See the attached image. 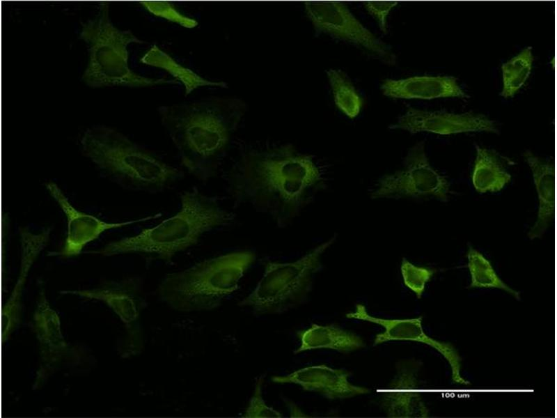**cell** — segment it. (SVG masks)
<instances>
[{"mask_svg": "<svg viewBox=\"0 0 557 418\" xmlns=\"http://www.w3.org/2000/svg\"><path fill=\"white\" fill-rule=\"evenodd\" d=\"M256 254L242 249L204 259L167 274L158 287L159 297L180 312L209 311L219 307L237 291Z\"/></svg>", "mask_w": 557, "mask_h": 418, "instance_id": "obj_5", "label": "cell"}, {"mask_svg": "<svg viewBox=\"0 0 557 418\" xmlns=\"http://www.w3.org/2000/svg\"><path fill=\"white\" fill-rule=\"evenodd\" d=\"M52 228L44 229L41 232L35 233L26 227L19 229L21 244V263L19 274L17 279L26 280L28 273L38 255L47 245Z\"/></svg>", "mask_w": 557, "mask_h": 418, "instance_id": "obj_24", "label": "cell"}, {"mask_svg": "<svg viewBox=\"0 0 557 418\" xmlns=\"http://www.w3.org/2000/svg\"><path fill=\"white\" fill-rule=\"evenodd\" d=\"M247 110L241 98L210 97L158 108L181 166L207 183L214 178Z\"/></svg>", "mask_w": 557, "mask_h": 418, "instance_id": "obj_2", "label": "cell"}, {"mask_svg": "<svg viewBox=\"0 0 557 418\" xmlns=\"http://www.w3.org/2000/svg\"><path fill=\"white\" fill-rule=\"evenodd\" d=\"M80 146L84 155L102 173L134 190L162 192L185 177L182 170L109 127H88Z\"/></svg>", "mask_w": 557, "mask_h": 418, "instance_id": "obj_4", "label": "cell"}, {"mask_svg": "<svg viewBox=\"0 0 557 418\" xmlns=\"http://www.w3.org/2000/svg\"><path fill=\"white\" fill-rule=\"evenodd\" d=\"M234 208L249 207L285 228L327 189L326 170L292 144L248 148L224 174Z\"/></svg>", "mask_w": 557, "mask_h": 418, "instance_id": "obj_1", "label": "cell"}, {"mask_svg": "<svg viewBox=\"0 0 557 418\" xmlns=\"http://www.w3.org/2000/svg\"><path fill=\"white\" fill-rule=\"evenodd\" d=\"M336 106L350 118L356 117L362 108L363 100L343 71L327 70Z\"/></svg>", "mask_w": 557, "mask_h": 418, "instance_id": "obj_22", "label": "cell"}, {"mask_svg": "<svg viewBox=\"0 0 557 418\" xmlns=\"http://www.w3.org/2000/svg\"><path fill=\"white\" fill-rule=\"evenodd\" d=\"M450 193L448 180L430 165L425 144L420 141L408 151L402 169L384 174L377 179L370 196L371 199L433 196L446 202Z\"/></svg>", "mask_w": 557, "mask_h": 418, "instance_id": "obj_8", "label": "cell"}, {"mask_svg": "<svg viewBox=\"0 0 557 418\" xmlns=\"http://www.w3.org/2000/svg\"><path fill=\"white\" fill-rule=\"evenodd\" d=\"M382 93L393 98L431 100L439 98H469L451 76H414L401 79H386L380 86Z\"/></svg>", "mask_w": 557, "mask_h": 418, "instance_id": "obj_16", "label": "cell"}, {"mask_svg": "<svg viewBox=\"0 0 557 418\" xmlns=\"http://www.w3.org/2000/svg\"><path fill=\"white\" fill-rule=\"evenodd\" d=\"M60 293L102 302L124 325L126 334L122 356L129 357L141 353L143 347L141 317L147 303L142 296L139 278L107 281L94 288L62 290Z\"/></svg>", "mask_w": 557, "mask_h": 418, "instance_id": "obj_9", "label": "cell"}, {"mask_svg": "<svg viewBox=\"0 0 557 418\" xmlns=\"http://www.w3.org/2000/svg\"><path fill=\"white\" fill-rule=\"evenodd\" d=\"M24 281L17 279L10 295L3 304L1 312V339L6 343L18 328L22 318V295Z\"/></svg>", "mask_w": 557, "mask_h": 418, "instance_id": "obj_25", "label": "cell"}, {"mask_svg": "<svg viewBox=\"0 0 557 418\" xmlns=\"http://www.w3.org/2000/svg\"><path fill=\"white\" fill-rule=\"evenodd\" d=\"M235 220L236 214L225 208L217 196L193 187L181 193L179 208L172 216L134 235L85 253L104 256L136 254L148 261L169 264L178 255L198 244L207 233L230 226Z\"/></svg>", "mask_w": 557, "mask_h": 418, "instance_id": "obj_3", "label": "cell"}, {"mask_svg": "<svg viewBox=\"0 0 557 418\" xmlns=\"http://www.w3.org/2000/svg\"><path fill=\"white\" fill-rule=\"evenodd\" d=\"M398 4L397 1H366L364 6L367 11L377 20L381 31L386 32V17L390 11Z\"/></svg>", "mask_w": 557, "mask_h": 418, "instance_id": "obj_29", "label": "cell"}, {"mask_svg": "<svg viewBox=\"0 0 557 418\" xmlns=\"http://www.w3.org/2000/svg\"><path fill=\"white\" fill-rule=\"evenodd\" d=\"M109 6L107 1L100 2L95 15L81 24L79 38L86 44L88 52L87 65L81 78L84 84L95 88L180 84L175 79L142 76L130 68L128 46L145 42L130 30L116 26L110 18Z\"/></svg>", "mask_w": 557, "mask_h": 418, "instance_id": "obj_6", "label": "cell"}, {"mask_svg": "<svg viewBox=\"0 0 557 418\" xmlns=\"http://www.w3.org/2000/svg\"><path fill=\"white\" fill-rule=\"evenodd\" d=\"M297 335L301 341V346L294 351L295 354L320 348L347 353L366 346L359 335L334 324L320 325L313 323L311 327L297 332Z\"/></svg>", "mask_w": 557, "mask_h": 418, "instance_id": "obj_18", "label": "cell"}, {"mask_svg": "<svg viewBox=\"0 0 557 418\" xmlns=\"http://www.w3.org/2000/svg\"><path fill=\"white\" fill-rule=\"evenodd\" d=\"M140 61L146 65L162 68L172 75L175 79L185 86V95L202 86L228 88L225 82L207 79L184 67L155 45L141 57Z\"/></svg>", "mask_w": 557, "mask_h": 418, "instance_id": "obj_20", "label": "cell"}, {"mask_svg": "<svg viewBox=\"0 0 557 418\" xmlns=\"http://www.w3.org/2000/svg\"><path fill=\"white\" fill-rule=\"evenodd\" d=\"M391 130H404L411 134L428 132L448 135L468 132L498 133L495 123L481 114L427 111L409 107Z\"/></svg>", "mask_w": 557, "mask_h": 418, "instance_id": "obj_13", "label": "cell"}, {"mask_svg": "<svg viewBox=\"0 0 557 418\" xmlns=\"http://www.w3.org/2000/svg\"><path fill=\"white\" fill-rule=\"evenodd\" d=\"M418 364L399 362L397 374L382 393L379 404L389 417H428L429 410L418 392Z\"/></svg>", "mask_w": 557, "mask_h": 418, "instance_id": "obj_15", "label": "cell"}, {"mask_svg": "<svg viewBox=\"0 0 557 418\" xmlns=\"http://www.w3.org/2000/svg\"><path fill=\"white\" fill-rule=\"evenodd\" d=\"M140 4L151 14L183 27L192 29L198 25L195 19L180 13L171 2L145 1H141Z\"/></svg>", "mask_w": 557, "mask_h": 418, "instance_id": "obj_27", "label": "cell"}, {"mask_svg": "<svg viewBox=\"0 0 557 418\" xmlns=\"http://www.w3.org/2000/svg\"><path fill=\"white\" fill-rule=\"evenodd\" d=\"M352 373L343 369H332L325 364L298 369L285 376H274V383L299 385L304 391L317 392L329 400L344 399L370 393V389L348 381Z\"/></svg>", "mask_w": 557, "mask_h": 418, "instance_id": "obj_14", "label": "cell"}, {"mask_svg": "<svg viewBox=\"0 0 557 418\" xmlns=\"http://www.w3.org/2000/svg\"><path fill=\"white\" fill-rule=\"evenodd\" d=\"M492 150L476 146V157L471 175L475 189L481 194L496 192L511 180V175L506 169V161Z\"/></svg>", "mask_w": 557, "mask_h": 418, "instance_id": "obj_19", "label": "cell"}, {"mask_svg": "<svg viewBox=\"0 0 557 418\" xmlns=\"http://www.w3.org/2000/svg\"><path fill=\"white\" fill-rule=\"evenodd\" d=\"M336 239L335 234L295 261H265L262 277L237 305L260 316L281 314L302 303L311 291L315 274L323 268L322 256Z\"/></svg>", "mask_w": 557, "mask_h": 418, "instance_id": "obj_7", "label": "cell"}, {"mask_svg": "<svg viewBox=\"0 0 557 418\" xmlns=\"http://www.w3.org/2000/svg\"><path fill=\"white\" fill-rule=\"evenodd\" d=\"M400 271L404 284L416 294L418 299L422 297L426 284L435 273L434 270L416 265L405 258L402 260Z\"/></svg>", "mask_w": 557, "mask_h": 418, "instance_id": "obj_26", "label": "cell"}, {"mask_svg": "<svg viewBox=\"0 0 557 418\" xmlns=\"http://www.w3.org/2000/svg\"><path fill=\"white\" fill-rule=\"evenodd\" d=\"M263 378H259L255 385L253 394L251 395L242 417L245 418H262V417H283V415L265 403L262 397Z\"/></svg>", "mask_w": 557, "mask_h": 418, "instance_id": "obj_28", "label": "cell"}, {"mask_svg": "<svg viewBox=\"0 0 557 418\" xmlns=\"http://www.w3.org/2000/svg\"><path fill=\"white\" fill-rule=\"evenodd\" d=\"M43 284L32 317L33 332L39 347L40 365L33 389L40 387L48 378L63 365L78 364L84 357V350L69 343L63 335L61 318L49 303Z\"/></svg>", "mask_w": 557, "mask_h": 418, "instance_id": "obj_10", "label": "cell"}, {"mask_svg": "<svg viewBox=\"0 0 557 418\" xmlns=\"http://www.w3.org/2000/svg\"><path fill=\"white\" fill-rule=\"evenodd\" d=\"M533 61L532 49L528 47L501 65L503 89L501 96L512 97L528 78Z\"/></svg>", "mask_w": 557, "mask_h": 418, "instance_id": "obj_23", "label": "cell"}, {"mask_svg": "<svg viewBox=\"0 0 557 418\" xmlns=\"http://www.w3.org/2000/svg\"><path fill=\"white\" fill-rule=\"evenodd\" d=\"M466 256L471 275L469 288H499L520 300V293L510 288L499 277L491 262L482 253L469 247Z\"/></svg>", "mask_w": 557, "mask_h": 418, "instance_id": "obj_21", "label": "cell"}, {"mask_svg": "<svg viewBox=\"0 0 557 418\" xmlns=\"http://www.w3.org/2000/svg\"><path fill=\"white\" fill-rule=\"evenodd\" d=\"M304 8L316 32L361 47L386 64L395 65L396 57L390 46L366 29L343 3L309 1L304 3Z\"/></svg>", "mask_w": 557, "mask_h": 418, "instance_id": "obj_11", "label": "cell"}, {"mask_svg": "<svg viewBox=\"0 0 557 418\" xmlns=\"http://www.w3.org/2000/svg\"><path fill=\"white\" fill-rule=\"evenodd\" d=\"M45 188L57 203L67 222V233L62 247L58 251L48 252V256L65 258L78 256L84 252L87 245L99 238L108 230L125 227L161 216L160 214H155L137 219L108 222L75 208L56 183L47 182Z\"/></svg>", "mask_w": 557, "mask_h": 418, "instance_id": "obj_12", "label": "cell"}, {"mask_svg": "<svg viewBox=\"0 0 557 418\" xmlns=\"http://www.w3.org/2000/svg\"><path fill=\"white\" fill-rule=\"evenodd\" d=\"M524 157L531 169L539 202L536 221L528 233L533 240L540 238L554 220L555 169L553 162L531 151H526Z\"/></svg>", "mask_w": 557, "mask_h": 418, "instance_id": "obj_17", "label": "cell"}]
</instances>
